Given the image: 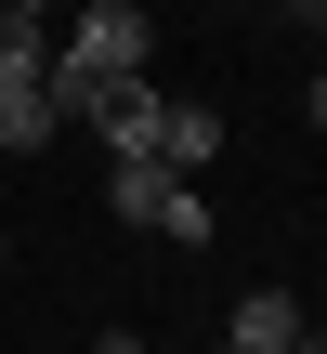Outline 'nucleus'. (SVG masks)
Wrapping results in <instances>:
<instances>
[{
  "instance_id": "nucleus-6",
  "label": "nucleus",
  "mask_w": 327,
  "mask_h": 354,
  "mask_svg": "<svg viewBox=\"0 0 327 354\" xmlns=\"http://www.w3.org/2000/svg\"><path fill=\"white\" fill-rule=\"evenodd\" d=\"M52 131H66V105H52V92H0V145H13V158H39Z\"/></svg>"
},
{
  "instance_id": "nucleus-7",
  "label": "nucleus",
  "mask_w": 327,
  "mask_h": 354,
  "mask_svg": "<svg viewBox=\"0 0 327 354\" xmlns=\"http://www.w3.org/2000/svg\"><path fill=\"white\" fill-rule=\"evenodd\" d=\"M39 66H52V26L0 13V92H39Z\"/></svg>"
},
{
  "instance_id": "nucleus-4",
  "label": "nucleus",
  "mask_w": 327,
  "mask_h": 354,
  "mask_svg": "<svg viewBox=\"0 0 327 354\" xmlns=\"http://www.w3.org/2000/svg\"><path fill=\"white\" fill-rule=\"evenodd\" d=\"M301 328H315V315H301L288 289H249V302L223 315V354H288V342H301Z\"/></svg>"
},
{
  "instance_id": "nucleus-1",
  "label": "nucleus",
  "mask_w": 327,
  "mask_h": 354,
  "mask_svg": "<svg viewBox=\"0 0 327 354\" xmlns=\"http://www.w3.org/2000/svg\"><path fill=\"white\" fill-rule=\"evenodd\" d=\"M144 53H157V26H144V13H92V0H79V13L52 26V66H39V92H52V105L79 118L92 92H118V79H144Z\"/></svg>"
},
{
  "instance_id": "nucleus-10",
  "label": "nucleus",
  "mask_w": 327,
  "mask_h": 354,
  "mask_svg": "<svg viewBox=\"0 0 327 354\" xmlns=\"http://www.w3.org/2000/svg\"><path fill=\"white\" fill-rule=\"evenodd\" d=\"M105 354H144V342H131V328H118V342H105Z\"/></svg>"
},
{
  "instance_id": "nucleus-3",
  "label": "nucleus",
  "mask_w": 327,
  "mask_h": 354,
  "mask_svg": "<svg viewBox=\"0 0 327 354\" xmlns=\"http://www.w3.org/2000/svg\"><path fill=\"white\" fill-rule=\"evenodd\" d=\"M79 118L105 131V158H157V118H170V92H157V79H118V92H92Z\"/></svg>"
},
{
  "instance_id": "nucleus-11",
  "label": "nucleus",
  "mask_w": 327,
  "mask_h": 354,
  "mask_svg": "<svg viewBox=\"0 0 327 354\" xmlns=\"http://www.w3.org/2000/svg\"><path fill=\"white\" fill-rule=\"evenodd\" d=\"M301 13H315V26H327V0H301Z\"/></svg>"
},
{
  "instance_id": "nucleus-8",
  "label": "nucleus",
  "mask_w": 327,
  "mask_h": 354,
  "mask_svg": "<svg viewBox=\"0 0 327 354\" xmlns=\"http://www.w3.org/2000/svg\"><path fill=\"white\" fill-rule=\"evenodd\" d=\"M0 13H26V26H52V13H66V0H0Z\"/></svg>"
},
{
  "instance_id": "nucleus-12",
  "label": "nucleus",
  "mask_w": 327,
  "mask_h": 354,
  "mask_svg": "<svg viewBox=\"0 0 327 354\" xmlns=\"http://www.w3.org/2000/svg\"><path fill=\"white\" fill-rule=\"evenodd\" d=\"M0 263H13V236H0Z\"/></svg>"
},
{
  "instance_id": "nucleus-2",
  "label": "nucleus",
  "mask_w": 327,
  "mask_h": 354,
  "mask_svg": "<svg viewBox=\"0 0 327 354\" xmlns=\"http://www.w3.org/2000/svg\"><path fill=\"white\" fill-rule=\"evenodd\" d=\"M105 210H118V223H157V236H170V250H197V236H210V223H223V210H210V197H197V184H170V171H157V158H105Z\"/></svg>"
},
{
  "instance_id": "nucleus-9",
  "label": "nucleus",
  "mask_w": 327,
  "mask_h": 354,
  "mask_svg": "<svg viewBox=\"0 0 327 354\" xmlns=\"http://www.w3.org/2000/svg\"><path fill=\"white\" fill-rule=\"evenodd\" d=\"M92 13H144V0H92Z\"/></svg>"
},
{
  "instance_id": "nucleus-5",
  "label": "nucleus",
  "mask_w": 327,
  "mask_h": 354,
  "mask_svg": "<svg viewBox=\"0 0 327 354\" xmlns=\"http://www.w3.org/2000/svg\"><path fill=\"white\" fill-rule=\"evenodd\" d=\"M210 158H223V105H170V118H157V171H170V184H197Z\"/></svg>"
}]
</instances>
